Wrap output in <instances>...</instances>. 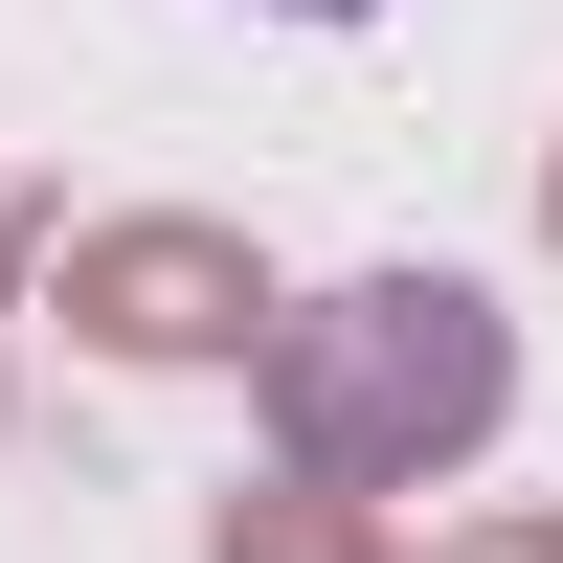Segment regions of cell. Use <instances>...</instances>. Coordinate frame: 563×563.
<instances>
[{
    "mask_svg": "<svg viewBox=\"0 0 563 563\" xmlns=\"http://www.w3.org/2000/svg\"><path fill=\"white\" fill-rule=\"evenodd\" d=\"M271 474L316 496H429L474 474L496 429H519V316L474 294V271H339V294L271 316Z\"/></svg>",
    "mask_w": 563,
    "mask_h": 563,
    "instance_id": "obj_1",
    "label": "cell"
},
{
    "mask_svg": "<svg viewBox=\"0 0 563 563\" xmlns=\"http://www.w3.org/2000/svg\"><path fill=\"white\" fill-rule=\"evenodd\" d=\"M271 249L249 225H203V203H113V225H68V339L90 361H135V384H180V361H271Z\"/></svg>",
    "mask_w": 563,
    "mask_h": 563,
    "instance_id": "obj_2",
    "label": "cell"
},
{
    "mask_svg": "<svg viewBox=\"0 0 563 563\" xmlns=\"http://www.w3.org/2000/svg\"><path fill=\"white\" fill-rule=\"evenodd\" d=\"M203 563H406V541H384V496H316V474H249V496L203 519Z\"/></svg>",
    "mask_w": 563,
    "mask_h": 563,
    "instance_id": "obj_3",
    "label": "cell"
},
{
    "mask_svg": "<svg viewBox=\"0 0 563 563\" xmlns=\"http://www.w3.org/2000/svg\"><path fill=\"white\" fill-rule=\"evenodd\" d=\"M429 563H563V519H474V541H429Z\"/></svg>",
    "mask_w": 563,
    "mask_h": 563,
    "instance_id": "obj_4",
    "label": "cell"
},
{
    "mask_svg": "<svg viewBox=\"0 0 563 563\" xmlns=\"http://www.w3.org/2000/svg\"><path fill=\"white\" fill-rule=\"evenodd\" d=\"M0 294H23V180H0Z\"/></svg>",
    "mask_w": 563,
    "mask_h": 563,
    "instance_id": "obj_5",
    "label": "cell"
},
{
    "mask_svg": "<svg viewBox=\"0 0 563 563\" xmlns=\"http://www.w3.org/2000/svg\"><path fill=\"white\" fill-rule=\"evenodd\" d=\"M541 249H563V135H541Z\"/></svg>",
    "mask_w": 563,
    "mask_h": 563,
    "instance_id": "obj_6",
    "label": "cell"
},
{
    "mask_svg": "<svg viewBox=\"0 0 563 563\" xmlns=\"http://www.w3.org/2000/svg\"><path fill=\"white\" fill-rule=\"evenodd\" d=\"M271 23H361V0H271Z\"/></svg>",
    "mask_w": 563,
    "mask_h": 563,
    "instance_id": "obj_7",
    "label": "cell"
}]
</instances>
